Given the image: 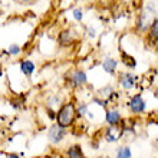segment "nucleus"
<instances>
[{"instance_id":"obj_1","label":"nucleus","mask_w":158,"mask_h":158,"mask_svg":"<svg viewBox=\"0 0 158 158\" xmlns=\"http://www.w3.org/2000/svg\"><path fill=\"white\" fill-rule=\"evenodd\" d=\"M75 109L76 108L73 105V102H66V104H63L59 108V111L56 112V122H58L59 127L68 128V127H71L75 122V118H76Z\"/></svg>"},{"instance_id":"obj_2","label":"nucleus","mask_w":158,"mask_h":158,"mask_svg":"<svg viewBox=\"0 0 158 158\" xmlns=\"http://www.w3.org/2000/svg\"><path fill=\"white\" fill-rule=\"evenodd\" d=\"M76 40H78V33H76V30L72 29V27L60 30L58 35V43L60 46H63V48H69V46H72Z\"/></svg>"},{"instance_id":"obj_3","label":"nucleus","mask_w":158,"mask_h":158,"mask_svg":"<svg viewBox=\"0 0 158 158\" xmlns=\"http://www.w3.org/2000/svg\"><path fill=\"white\" fill-rule=\"evenodd\" d=\"M129 109L132 111L134 114H142L145 111V101L142 98V95L137 94V95H134L131 99H129Z\"/></svg>"},{"instance_id":"obj_4","label":"nucleus","mask_w":158,"mask_h":158,"mask_svg":"<svg viewBox=\"0 0 158 158\" xmlns=\"http://www.w3.org/2000/svg\"><path fill=\"white\" fill-rule=\"evenodd\" d=\"M65 135H66V128H62V127H59L58 124H55L50 127V129H49L50 142L58 144V142H60L63 138H65Z\"/></svg>"},{"instance_id":"obj_5","label":"nucleus","mask_w":158,"mask_h":158,"mask_svg":"<svg viewBox=\"0 0 158 158\" xmlns=\"http://www.w3.org/2000/svg\"><path fill=\"white\" fill-rule=\"evenodd\" d=\"M122 135H124V129H122V127H119V125H112V127H109V128L105 131V139L108 142L118 141L119 138H122Z\"/></svg>"},{"instance_id":"obj_6","label":"nucleus","mask_w":158,"mask_h":158,"mask_svg":"<svg viewBox=\"0 0 158 158\" xmlns=\"http://www.w3.org/2000/svg\"><path fill=\"white\" fill-rule=\"evenodd\" d=\"M119 83L121 86L129 91V89H134L135 88V83H137V76L132 75V73H121L119 75Z\"/></svg>"},{"instance_id":"obj_7","label":"nucleus","mask_w":158,"mask_h":158,"mask_svg":"<svg viewBox=\"0 0 158 158\" xmlns=\"http://www.w3.org/2000/svg\"><path fill=\"white\" fill-rule=\"evenodd\" d=\"M88 81L86 78V72L82 71V69H76V71L72 72L71 75V83L72 86H82V85H85Z\"/></svg>"},{"instance_id":"obj_8","label":"nucleus","mask_w":158,"mask_h":158,"mask_svg":"<svg viewBox=\"0 0 158 158\" xmlns=\"http://www.w3.org/2000/svg\"><path fill=\"white\" fill-rule=\"evenodd\" d=\"M102 68H104V71L106 72V73H109V75H114V73L117 72L118 62L114 58H105L104 62H102Z\"/></svg>"},{"instance_id":"obj_9","label":"nucleus","mask_w":158,"mask_h":158,"mask_svg":"<svg viewBox=\"0 0 158 158\" xmlns=\"http://www.w3.org/2000/svg\"><path fill=\"white\" fill-rule=\"evenodd\" d=\"M121 114L118 112L117 109H109L106 111V122H108L111 127L112 125H119L121 124Z\"/></svg>"},{"instance_id":"obj_10","label":"nucleus","mask_w":158,"mask_h":158,"mask_svg":"<svg viewBox=\"0 0 158 158\" xmlns=\"http://www.w3.org/2000/svg\"><path fill=\"white\" fill-rule=\"evenodd\" d=\"M157 36H158V20L155 17L154 20L151 22L150 27H148V38H150V42L157 45Z\"/></svg>"},{"instance_id":"obj_11","label":"nucleus","mask_w":158,"mask_h":158,"mask_svg":"<svg viewBox=\"0 0 158 158\" xmlns=\"http://www.w3.org/2000/svg\"><path fill=\"white\" fill-rule=\"evenodd\" d=\"M66 155H68V158H85L82 148H81L79 145L69 147V148H68V151H66Z\"/></svg>"},{"instance_id":"obj_12","label":"nucleus","mask_w":158,"mask_h":158,"mask_svg":"<svg viewBox=\"0 0 158 158\" xmlns=\"http://www.w3.org/2000/svg\"><path fill=\"white\" fill-rule=\"evenodd\" d=\"M20 69H22V72H23L26 76H30L32 73H33V71H35V63L32 62V60L25 59V60H22L20 62Z\"/></svg>"},{"instance_id":"obj_13","label":"nucleus","mask_w":158,"mask_h":158,"mask_svg":"<svg viewBox=\"0 0 158 158\" xmlns=\"http://www.w3.org/2000/svg\"><path fill=\"white\" fill-rule=\"evenodd\" d=\"M121 62L124 63L127 68H131V69H134V68L137 66V60H135L131 55L125 53V52H122V53H121Z\"/></svg>"},{"instance_id":"obj_14","label":"nucleus","mask_w":158,"mask_h":158,"mask_svg":"<svg viewBox=\"0 0 158 158\" xmlns=\"http://www.w3.org/2000/svg\"><path fill=\"white\" fill-rule=\"evenodd\" d=\"M137 30L138 32H147L148 26H147V15L145 13H139L137 20Z\"/></svg>"},{"instance_id":"obj_15","label":"nucleus","mask_w":158,"mask_h":158,"mask_svg":"<svg viewBox=\"0 0 158 158\" xmlns=\"http://www.w3.org/2000/svg\"><path fill=\"white\" fill-rule=\"evenodd\" d=\"M132 152H131V148L128 145H121L118 147L117 150V158H131Z\"/></svg>"},{"instance_id":"obj_16","label":"nucleus","mask_w":158,"mask_h":158,"mask_svg":"<svg viewBox=\"0 0 158 158\" xmlns=\"http://www.w3.org/2000/svg\"><path fill=\"white\" fill-rule=\"evenodd\" d=\"M72 15H73V19H75L76 22H81L83 19V10L82 7H76L72 10Z\"/></svg>"},{"instance_id":"obj_17","label":"nucleus","mask_w":158,"mask_h":158,"mask_svg":"<svg viewBox=\"0 0 158 158\" xmlns=\"http://www.w3.org/2000/svg\"><path fill=\"white\" fill-rule=\"evenodd\" d=\"M9 55H12V56H17V55L20 53V46L16 45V43H13V45H10V48H9Z\"/></svg>"},{"instance_id":"obj_18","label":"nucleus","mask_w":158,"mask_h":158,"mask_svg":"<svg viewBox=\"0 0 158 158\" xmlns=\"http://www.w3.org/2000/svg\"><path fill=\"white\" fill-rule=\"evenodd\" d=\"M75 111H76V117H83V115H86V112H88V106L86 105H81Z\"/></svg>"},{"instance_id":"obj_19","label":"nucleus","mask_w":158,"mask_h":158,"mask_svg":"<svg viewBox=\"0 0 158 158\" xmlns=\"http://www.w3.org/2000/svg\"><path fill=\"white\" fill-rule=\"evenodd\" d=\"M147 10L151 13V15H157V3L155 2H150L147 4Z\"/></svg>"},{"instance_id":"obj_20","label":"nucleus","mask_w":158,"mask_h":158,"mask_svg":"<svg viewBox=\"0 0 158 158\" xmlns=\"http://www.w3.org/2000/svg\"><path fill=\"white\" fill-rule=\"evenodd\" d=\"M48 117H49L50 119H56V114L53 112L52 108H48Z\"/></svg>"},{"instance_id":"obj_21","label":"nucleus","mask_w":158,"mask_h":158,"mask_svg":"<svg viewBox=\"0 0 158 158\" xmlns=\"http://www.w3.org/2000/svg\"><path fill=\"white\" fill-rule=\"evenodd\" d=\"M132 4L135 9H141L142 7V0H132Z\"/></svg>"},{"instance_id":"obj_22","label":"nucleus","mask_w":158,"mask_h":158,"mask_svg":"<svg viewBox=\"0 0 158 158\" xmlns=\"http://www.w3.org/2000/svg\"><path fill=\"white\" fill-rule=\"evenodd\" d=\"M19 3H23V4H30V3H33L35 0H17Z\"/></svg>"},{"instance_id":"obj_23","label":"nucleus","mask_w":158,"mask_h":158,"mask_svg":"<svg viewBox=\"0 0 158 158\" xmlns=\"http://www.w3.org/2000/svg\"><path fill=\"white\" fill-rule=\"evenodd\" d=\"M7 158H20V157H19V155H16V154H10Z\"/></svg>"},{"instance_id":"obj_24","label":"nucleus","mask_w":158,"mask_h":158,"mask_svg":"<svg viewBox=\"0 0 158 158\" xmlns=\"http://www.w3.org/2000/svg\"><path fill=\"white\" fill-rule=\"evenodd\" d=\"M2 73H3V72H2V68H0V76H2Z\"/></svg>"}]
</instances>
